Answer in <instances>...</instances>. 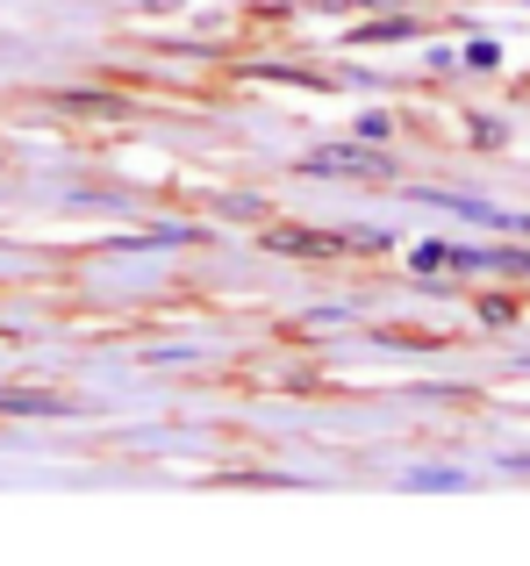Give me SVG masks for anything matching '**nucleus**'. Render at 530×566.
Returning a JSON list of instances; mask_svg holds the SVG:
<instances>
[{"label": "nucleus", "instance_id": "obj_1", "mask_svg": "<svg viewBox=\"0 0 530 566\" xmlns=\"http://www.w3.org/2000/svg\"><path fill=\"white\" fill-rule=\"evenodd\" d=\"M301 172H316V180H380V172H388V158L359 137V144H322V151H308Z\"/></svg>", "mask_w": 530, "mask_h": 566}, {"label": "nucleus", "instance_id": "obj_2", "mask_svg": "<svg viewBox=\"0 0 530 566\" xmlns=\"http://www.w3.org/2000/svg\"><path fill=\"white\" fill-rule=\"evenodd\" d=\"M409 36H423L416 14H380V22H359V29H351V43H409Z\"/></svg>", "mask_w": 530, "mask_h": 566}, {"label": "nucleus", "instance_id": "obj_3", "mask_svg": "<svg viewBox=\"0 0 530 566\" xmlns=\"http://www.w3.org/2000/svg\"><path fill=\"white\" fill-rule=\"evenodd\" d=\"M0 416H72L65 395H0Z\"/></svg>", "mask_w": 530, "mask_h": 566}, {"label": "nucleus", "instance_id": "obj_4", "mask_svg": "<svg viewBox=\"0 0 530 566\" xmlns=\"http://www.w3.org/2000/svg\"><path fill=\"white\" fill-rule=\"evenodd\" d=\"M265 244L273 251H337L344 237H308V230H265Z\"/></svg>", "mask_w": 530, "mask_h": 566}, {"label": "nucleus", "instance_id": "obj_5", "mask_svg": "<svg viewBox=\"0 0 530 566\" xmlns=\"http://www.w3.org/2000/svg\"><path fill=\"white\" fill-rule=\"evenodd\" d=\"M409 488H445V495H459L466 473L459 467H416V473H409Z\"/></svg>", "mask_w": 530, "mask_h": 566}, {"label": "nucleus", "instance_id": "obj_6", "mask_svg": "<svg viewBox=\"0 0 530 566\" xmlns=\"http://www.w3.org/2000/svg\"><path fill=\"white\" fill-rule=\"evenodd\" d=\"M466 65H474V72H495V65H502V43H495V36H474V43H466Z\"/></svg>", "mask_w": 530, "mask_h": 566}, {"label": "nucleus", "instance_id": "obj_7", "mask_svg": "<svg viewBox=\"0 0 530 566\" xmlns=\"http://www.w3.org/2000/svg\"><path fill=\"white\" fill-rule=\"evenodd\" d=\"M445 259H452V244H416V251H409V265H416L423 280H431V273H445Z\"/></svg>", "mask_w": 530, "mask_h": 566}, {"label": "nucleus", "instance_id": "obj_8", "mask_svg": "<svg viewBox=\"0 0 530 566\" xmlns=\"http://www.w3.org/2000/svg\"><path fill=\"white\" fill-rule=\"evenodd\" d=\"M480 323H488V331H509V323H517V302H502V294H488V302H480Z\"/></svg>", "mask_w": 530, "mask_h": 566}, {"label": "nucleus", "instance_id": "obj_9", "mask_svg": "<svg viewBox=\"0 0 530 566\" xmlns=\"http://www.w3.org/2000/svg\"><path fill=\"white\" fill-rule=\"evenodd\" d=\"M65 108H80V115H108V108H123L115 94H65Z\"/></svg>", "mask_w": 530, "mask_h": 566}, {"label": "nucleus", "instance_id": "obj_10", "mask_svg": "<svg viewBox=\"0 0 530 566\" xmlns=\"http://www.w3.org/2000/svg\"><path fill=\"white\" fill-rule=\"evenodd\" d=\"M495 259V273H517V280H530V251H488Z\"/></svg>", "mask_w": 530, "mask_h": 566}, {"label": "nucleus", "instance_id": "obj_11", "mask_svg": "<svg viewBox=\"0 0 530 566\" xmlns=\"http://www.w3.org/2000/svg\"><path fill=\"white\" fill-rule=\"evenodd\" d=\"M359 137H365V144H388V137H394V123H388V115H365Z\"/></svg>", "mask_w": 530, "mask_h": 566}, {"label": "nucleus", "instance_id": "obj_12", "mask_svg": "<svg viewBox=\"0 0 530 566\" xmlns=\"http://www.w3.org/2000/svg\"><path fill=\"white\" fill-rule=\"evenodd\" d=\"M144 8H151V14H166V8H180V0H144Z\"/></svg>", "mask_w": 530, "mask_h": 566}, {"label": "nucleus", "instance_id": "obj_13", "mask_svg": "<svg viewBox=\"0 0 530 566\" xmlns=\"http://www.w3.org/2000/svg\"><path fill=\"white\" fill-rule=\"evenodd\" d=\"M502 467H509V473H530V459H502Z\"/></svg>", "mask_w": 530, "mask_h": 566}, {"label": "nucleus", "instance_id": "obj_14", "mask_svg": "<svg viewBox=\"0 0 530 566\" xmlns=\"http://www.w3.org/2000/svg\"><path fill=\"white\" fill-rule=\"evenodd\" d=\"M523 230H530V216H523Z\"/></svg>", "mask_w": 530, "mask_h": 566}]
</instances>
